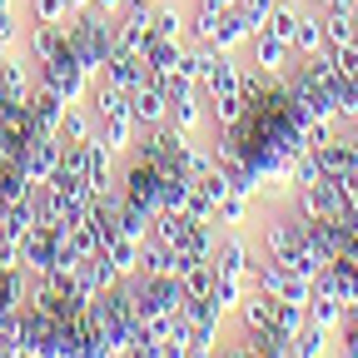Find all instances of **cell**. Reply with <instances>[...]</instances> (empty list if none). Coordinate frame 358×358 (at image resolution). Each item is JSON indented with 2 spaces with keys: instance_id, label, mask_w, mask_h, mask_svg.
<instances>
[{
  "instance_id": "cell-10",
  "label": "cell",
  "mask_w": 358,
  "mask_h": 358,
  "mask_svg": "<svg viewBox=\"0 0 358 358\" xmlns=\"http://www.w3.org/2000/svg\"><path fill=\"white\" fill-rule=\"evenodd\" d=\"M75 279H80V294H85V299H95V294H105V289H115V284H120V268L110 264V254H105V249H95L90 259H80Z\"/></svg>"
},
{
  "instance_id": "cell-41",
  "label": "cell",
  "mask_w": 358,
  "mask_h": 358,
  "mask_svg": "<svg viewBox=\"0 0 358 358\" xmlns=\"http://www.w3.org/2000/svg\"><path fill=\"white\" fill-rule=\"evenodd\" d=\"M124 6H129V0H90V10L105 15V20H120V15H124Z\"/></svg>"
},
{
  "instance_id": "cell-34",
  "label": "cell",
  "mask_w": 358,
  "mask_h": 358,
  "mask_svg": "<svg viewBox=\"0 0 358 358\" xmlns=\"http://www.w3.org/2000/svg\"><path fill=\"white\" fill-rule=\"evenodd\" d=\"M249 194H229V199H219V224H224V229H244V219H249Z\"/></svg>"
},
{
  "instance_id": "cell-23",
  "label": "cell",
  "mask_w": 358,
  "mask_h": 358,
  "mask_svg": "<svg viewBox=\"0 0 358 358\" xmlns=\"http://www.w3.org/2000/svg\"><path fill=\"white\" fill-rule=\"evenodd\" d=\"M30 75L15 55H0V100H30Z\"/></svg>"
},
{
  "instance_id": "cell-9",
  "label": "cell",
  "mask_w": 358,
  "mask_h": 358,
  "mask_svg": "<svg viewBox=\"0 0 358 358\" xmlns=\"http://www.w3.org/2000/svg\"><path fill=\"white\" fill-rule=\"evenodd\" d=\"M129 115H134V124H140V129H155V124L169 120V100H164L159 80H145V85L129 95Z\"/></svg>"
},
{
  "instance_id": "cell-17",
  "label": "cell",
  "mask_w": 358,
  "mask_h": 358,
  "mask_svg": "<svg viewBox=\"0 0 358 358\" xmlns=\"http://www.w3.org/2000/svg\"><path fill=\"white\" fill-rule=\"evenodd\" d=\"M324 50V15L313 6H299V30H294V55H319Z\"/></svg>"
},
{
  "instance_id": "cell-13",
  "label": "cell",
  "mask_w": 358,
  "mask_h": 358,
  "mask_svg": "<svg viewBox=\"0 0 358 358\" xmlns=\"http://www.w3.org/2000/svg\"><path fill=\"white\" fill-rule=\"evenodd\" d=\"M95 134L105 140V150L120 159V155H129V150H134V134H140V129H134V115H129V110H120V115L95 120Z\"/></svg>"
},
{
  "instance_id": "cell-18",
  "label": "cell",
  "mask_w": 358,
  "mask_h": 358,
  "mask_svg": "<svg viewBox=\"0 0 358 358\" xmlns=\"http://www.w3.org/2000/svg\"><path fill=\"white\" fill-rule=\"evenodd\" d=\"M65 50V25H30V40H25V55L35 60V65H45V60H55Z\"/></svg>"
},
{
  "instance_id": "cell-4",
  "label": "cell",
  "mask_w": 358,
  "mask_h": 358,
  "mask_svg": "<svg viewBox=\"0 0 358 358\" xmlns=\"http://www.w3.org/2000/svg\"><path fill=\"white\" fill-rule=\"evenodd\" d=\"M159 169L155 164H145V159H124V169H120V194L129 199V204H145V209H159Z\"/></svg>"
},
{
  "instance_id": "cell-32",
  "label": "cell",
  "mask_w": 358,
  "mask_h": 358,
  "mask_svg": "<svg viewBox=\"0 0 358 358\" xmlns=\"http://www.w3.org/2000/svg\"><path fill=\"white\" fill-rule=\"evenodd\" d=\"M319 179H324V169H319V155H313V150H303V155L289 164V185H294V189H308V185H319Z\"/></svg>"
},
{
  "instance_id": "cell-14",
  "label": "cell",
  "mask_w": 358,
  "mask_h": 358,
  "mask_svg": "<svg viewBox=\"0 0 358 358\" xmlns=\"http://www.w3.org/2000/svg\"><path fill=\"white\" fill-rule=\"evenodd\" d=\"M140 274L179 279V274H185V259H179V249H169V244H159V239H145V244H140Z\"/></svg>"
},
{
  "instance_id": "cell-6",
  "label": "cell",
  "mask_w": 358,
  "mask_h": 358,
  "mask_svg": "<svg viewBox=\"0 0 358 358\" xmlns=\"http://www.w3.org/2000/svg\"><path fill=\"white\" fill-rule=\"evenodd\" d=\"M313 155H319V169H324L329 179H348V174L358 169V140H353V129L338 124V134H334L329 145H319Z\"/></svg>"
},
{
  "instance_id": "cell-8",
  "label": "cell",
  "mask_w": 358,
  "mask_h": 358,
  "mask_svg": "<svg viewBox=\"0 0 358 358\" xmlns=\"http://www.w3.org/2000/svg\"><path fill=\"white\" fill-rule=\"evenodd\" d=\"M60 155H65V145H60V134H30V140H25V150H20V164H25V174L35 179V185H40V179L45 174H50L55 164H60Z\"/></svg>"
},
{
  "instance_id": "cell-29",
  "label": "cell",
  "mask_w": 358,
  "mask_h": 358,
  "mask_svg": "<svg viewBox=\"0 0 358 358\" xmlns=\"http://www.w3.org/2000/svg\"><path fill=\"white\" fill-rule=\"evenodd\" d=\"M140 244H145V239H129V234H115V239L105 244V254H110V264L120 268V274H134V268H140Z\"/></svg>"
},
{
  "instance_id": "cell-27",
  "label": "cell",
  "mask_w": 358,
  "mask_h": 358,
  "mask_svg": "<svg viewBox=\"0 0 358 358\" xmlns=\"http://www.w3.org/2000/svg\"><path fill=\"white\" fill-rule=\"evenodd\" d=\"M189 194H194V179L189 174H164L159 179V209H179V214H185Z\"/></svg>"
},
{
  "instance_id": "cell-42",
  "label": "cell",
  "mask_w": 358,
  "mask_h": 358,
  "mask_svg": "<svg viewBox=\"0 0 358 358\" xmlns=\"http://www.w3.org/2000/svg\"><path fill=\"white\" fill-rule=\"evenodd\" d=\"M185 358H219V343H209V338H189V343H185Z\"/></svg>"
},
{
  "instance_id": "cell-2",
  "label": "cell",
  "mask_w": 358,
  "mask_h": 358,
  "mask_svg": "<svg viewBox=\"0 0 358 358\" xmlns=\"http://www.w3.org/2000/svg\"><path fill=\"white\" fill-rule=\"evenodd\" d=\"M234 313H239V334H249L254 343H284V338H279V299H274V294L249 289Z\"/></svg>"
},
{
  "instance_id": "cell-37",
  "label": "cell",
  "mask_w": 358,
  "mask_h": 358,
  "mask_svg": "<svg viewBox=\"0 0 358 358\" xmlns=\"http://www.w3.org/2000/svg\"><path fill=\"white\" fill-rule=\"evenodd\" d=\"M334 134H338V120H308V124H303V145L319 150V145L334 140Z\"/></svg>"
},
{
  "instance_id": "cell-35",
  "label": "cell",
  "mask_w": 358,
  "mask_h": 358,
  "mask_svg": "<svg viewBox=\"0 0 358 358\" xmlns=\"http://www.w3.org/2000/svg\"><path fill=\"white\" fill-rule=\"evenodd\" d=\"M65 249H70L75 259H90V254L100 249V239H95V229L80 219V224H70V229H65Z\"/></svg>"
},
{
  "instance_id": "cell-31",
  "label": "cell",
  "mask_w": 358,
  "mask_h": 358,
  "mask_svg": "<svg viewBox=\"0 0 358 358\" xmlns=\"http://www.w3.org/2000/svg\"><path fill=\"white\" fill-rule=\"evenodd\" d=\"M259 30H268V35H279L289 50H294V30H299V6H274V15H268Z\"/></svg>"
},
{
  "instance_id": "cell-15",
  "label": "cell",
  "mask_w": 358,
  "mask_h": 358,
  "mask_svg": "<svg viewBox=\"0 0 358 358\" xmlns=\"http://www.w3.org/2000/svg\"><path fill=\"white\" fill-rule=\"evenodd\" d=\"M60 115H65V100L55 95V90L35 85V90H30V120H35V129H40V134H55V129H60Z\"/></svg>"
},
{
  "instance_id": "cell-38",
  "label": "cell",
  "mask_w": 358,
  "mask_h": 358,
  "mask_svg": "<svg viewBox=\"0 0 358 358\" xmlns=\"http://www.w3.org/2000/svg\"><path fill=\"white\" fill-rule=\"evenodd\" d=\"M274 6H279V0H239V15H244V20L259 30L268 15H274Z\"/></svg>"
},
{
  "instance_id": "cell-5",
  "label": "cell",
  "mask_w": 358,
  "mask_h": 358,
  "mask_svg": "<svg viewBox=\"0 0 358 358\" xmlns=\"http://www.w3.org/2000/svg\"><path fill=\"white\" fill-rule=\"evenodd\" d=\"M214 274H234V279H249V268H254V249H249V239L239 234V229H224L219 239H214Z\"/></svg>"
},
{
  "instance_id": "cell-22",
  "label": "cell",
  "mask_w": 358,
  "mask_h": 358,
  "mask_svg": "<svg viewBox=\"0 0 358 358\" xmlns=\"http://www.w3.org/2000/svg\"><path fill=\"white\" fill-rule=\"evenodd\" d=\"M60 145H85L90 134H95V115H90L85 105H65V115H60Z\"/></svg>"
},
{
  "instance_id": "cell-11",
  "label": "cell",
  "mask_w": 358,
  "mask_h": 358,
  "mask_svg": "<svg viewBox=\"0 0 358 358\" xmlns=\"http://www.w3.org/2000/svg\"><path fill=\"white\" fill-rule=\"evenodd\" d=\"M289 60H294V50L279 40V35H268V30H254L249 35V65H259V70H289Z\"/></svg>"
},
{
  "instance_id": "cell-20",
  "label": "cell",
  "mask_w": 358,
  "mask_h": 358,
  "mask_svg": "<svg viewBox=\"0 0 358 358\" xmlns=\"http://www.w3.org/2000/svg\"><path fill=\"white\" fill-rule=\"evenodd\" d=\"M179 50H185V40H155L145 45V65H150V80H164L179 70Z\"/></svg>"
},
{
  "instance_id": "cell-45",
  "label": "cell",
  "mask_w": 358,
  "mask_h": 358,
  "mask_svg": "<svg viewBox=\"0 0 358 358\" xmlns=\"http://www.w3.org/2000/svg\"><path fill=\"white\" fill-rule=\"evenodd\" d=\"M279 6H303V0H279Z\"/></svg>"
},
{
  "instance_id": "cell-16",
  "label": "cell",
  "mask_w": 358,
  "mask_h": 358,
  "mask_svg": "<svg viewBox=\"0 0 358 358\" xmlns=\"http://www.w3.org/2000/svg\"><path fill=\"white\" fill-rule=\"evenodd\" d=\"M329 348H334V334L319 329L313 319H303V329L289 338V358H329Z\"/></svg>"
},
{
  "instance_id": "cell-40",
  "label": "cell",
  "mask_w": 358,
  "mask_h": 358,
  "mask_svg": "<svg viewBox=\"0 0 358 358\" xmlns=\"http://www.w3.org/2000/svg\"><path fill=\"white\" fill-rule=\"evenodd\" d=\"M10 268H25V264H20V244L0 234V274H10Z\"/></svg>"
},
{
  "instance_id": "cell-25",
  "label": "cell",
  "mask_w": 358,
  "mask_h": 358,
  "mask_svg": "<svg viewBox=\"0 0 358 358\" xmlns=\"http://www.w3.org/2000/svg\"><path fill=\"white\" fill-rule=\"evenodd\" d=\"M249 294V279H234V274H214V289H209V303L229 319V313L239 308V299Z\"/></svg>"
},
{
  "instance_id": "cell-1",
  "label": "cell",
  "mask_w": 358,
  "mask_h": 358,
  "mask_svg": "<svg viewBox=\"0 0 358 358\" xmlns=\"http://www.w3.org/2000/svg\"><path fill=\"white\" fill-rule=\"evenodd\" d=\"M65 45H70V55L80 60V70L95 80L100 70H105V60L115 55V20H105V15H95V10H80V15H70L65 20Z\"/></svg>"
},
{
  "instance_id": "cell-19",
  "label": "cell",
  "mask_w": 358,
  "mask_h": 358,
  "mask_svg": "<svg viewBox=\"0 0 358 358\" xmlns=\"http://www.w3.org/2000/svg\"><path fill=\"white\" fill-rule=\"evenodd\" d=\"M189 224H194V219L179 214V209H155V219H150V239L179 249V244H185V234H189Z\"/></svg>"
},
{
  "instance_id": "cell-39",
  "label": "cell",
  "mask_w": 358,
  "mask_h": 358,
  "mask_svg": "<svg viewBox=\"0 0 358 358\" xmlns=\"http://www.w3.org/2000/svg\"><path fill=\"white\" fill-rule=\"evenodd\" d=\"M334 353H338V358H358V324H343V329L334 334Z\"/></svg>"
},
{
  "instance_id": "cell-7",
  "label": "cell",
  "mask_w": 358,
  "mask_h": 358,
  "mask_svg": "<svg viewBox=\"0 0 358 358\" xmlns=\"http://www.w3.org/2000/svg\"><path fill=\"white\" fill-rule=\"evenodd\" d=\"M100 80H105V85H115L120 95H134V90H140V85L150 80V65H145V55H129V50H115V55L105 60Z\"/></svg>"
},
{
  "instance_id": "cell-28",
  "label": "cell",
  "mask_w": 358,
  "mask_h": 358,
  "mask_svg": "<svg viewBox=\"0 0 358 358\" xmlns=\"http://www.w3.org/2000/svg\"><path fill=\"white\" fill-rule=\"evenodd\" d=\"M179 284H185V299H209V289H214V259L185 264V274H179Z\"/></svg>"
},
{
  "instance_id": "cell-26",
  "label": "cell",
  "mask_w": 358,
  "mask_h": 358,
  "mask_svg": "<svg viewBox=\"0 0 358 358\" xmlns=\"http://www.w3.org/2000/svg\"><path fill=\"white\" fill-rule=\"evenodd\" d=\"M214 239H219V229H214V224H189L185 244H179V259H185V264L209 259V254H214Z\"/></svg>"
},
{
  "instance_id": "cell-43",
  "label": "cell",
  "mask_w": 358,
  "mask_h": 358,
  "mask_svg": "<svg viewBox=\"0 0 358 358\" xmlns=\"http://www.w3.org/2000/svg\"><path fill=\"white\" fill-rule=\"evenodd\" d=\"M0 358H30L20 338H0Z\"/></svg>"
},
{
  "instance_id": "cell-36",
  "label": "cell",
  "mask_w": 358,
  "mask_h": 358,
  "mask_svg": "<svg viewBox=\"0 0 358 358\" xmlns=\"http://www.w3.org/2000/svg\"><path fill=\"white\" fill-rule=\"evenodd\" d=\"M30 15H35V25H65L70 6L65 0H30Z\"/></svg>"
},
{
  "instance_id": "cell-3",
  "label": "cell",
  "mask_w": 358,
  "mask_h": 358,
  "mask_svg": "<svg viewBox=\"0 0 358 358\" xmlns=\"http://www.w3.org/2000/svg\"><path fill=\"white\" fill-rule=\"evenodd\" d=\"M40 85H45V90H55L65 105H80V100L90 95V75H85L80 60L70 55V45H65L55 60H45V65H40Z\"/></svg>"
},
{
  "instance_id": "cell-33",
  "label": "cell",
  "mask_w": 358,
  "mask_h": 358,
  "mask_svg": "<svg viewBox=\"0 0 358 358\" xmlns=\"http://www.w3.org/2000/svg\"><path fill=\"white\" fill-rule=\"evenodd\" d=\"M334 110H338V124H358V80L334 85Z\"/></svg>"
},
{
  "instance_id": "cell-30",
  "label": "cell",
  "mask_w": 358,
  "mask_h": 358,
  "mask_svg": "<svg viewBox=\"0 0 358 358\" xmlns=\"http://www.w3.org/2000/svg\"><path fill=\"white\" fill-rule=\"evenodd\" d=\"M185 30H189V20L179 15V10L155 6V20H150V35H155V40H185Z\"/></svg>"
},
{
  "instance_id": "cell-44",
  "label": "cell",
  "mask_w": 358,
  "mask_h": 358,
  "mask_svg": "<svg viewBox=\"0 0 358 358\" xmlns=\"http://www.w3.org/2000/svg\"><path fill=\"white\" fill-rule=\"evenodd\" d=\"M70 6V15H80V10H90V0H65Z\"/></svg>"
},
{
  "instance_id": "cell-24",
  "label": "cell",
  "mask_w": 358,
  "mask_h": 358,
  "mask_svg": "<svg viewBox=\"0 0 358 358\" xmlns=\"http://www.w3.org/2000/svg\"><path fill=\"white\" fill-rule=\"evenodd\" d=\"M308 319L319 324V329H329V334H338L348 324V303L343 299H329V294H313L308 299Z\"/></svg>"
},
{
  "instance_id": "cell-12",
  "label": "cell",
  "mask_w": 358,
  "mask_h": 358,
  "mask_svg": "<svg viewBox=\"0 0 358 358\" xmlns=\"http://www.w3.org/2000/svg\"><path fill=\"white\" fill-rule=\"evenodd\" d=\"M239 75H244V65H239L234 55H219V60L209 65V75L199 80L204 100H224V95H239Z\"/></svg>"
},
{
  "instance_id": "cell-21",
  "label": "cell",
  "mask_w": 358,
  "mask_h": 358,
  "mask_svg": "<svg viewBox=\"0 0 358 358\" xmlns=\"http://www.w3.org/2000/svg\"><path fill=\"white\" fill-rule=\"evenodd\" d=\"M319 15H324V45H353L358 40V6L319 10Z\"/></svg>"
}]
</instances>
